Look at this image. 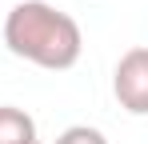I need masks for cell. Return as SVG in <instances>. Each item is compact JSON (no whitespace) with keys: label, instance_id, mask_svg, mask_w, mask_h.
Listing matches in <instances>:
<instances>
[{"label":"cell","instance_id":"3","mask_svg":"<svg viewBox=\"0 0 148 144\" xmlns=\"http://www.w3.org/2000/svg\"><path fill=\"white\" fill-rule=\"evenodd\" d=\"M36 120L16 104H0V144H32Z\"/></svg>","mask_w":148,"mask_h":144},{"label":"cell","instance_id":"1","mask_svg":"<svg viewBox=\"0 0 148 144\" xmlns=\"http://www.w3.org/2000/svg\"><path fill=\"white\" fill-rule=\"evenodd\" d=\"M4 44L12 56H20L36 68L64 72L84 52V32L64 8H56L48 0H20L4 16Z\"/></svg>","mask_w":148,"mask_h":144},{"label":"cell","instance_id":"4","mask_svg":"<svg viewBox=\"0 0 148 144\" xmlns=\"http://www.w3.org/2000/svg\"><path fill=\"white\" fill-rule=\"evenodd\" d=\"M56 144H108V136L100 128H88V124H72L56 136Z\"/></svg>","mask_w":148,"mask_h":144},{"label":"cell","instance_id":"5","mask_svg":"<svg viewBox=\"0 0 148 144\" xmlns=\"http://www.w3.org/2000/svg\"><path fill=\"white\" fill-rule=\"evenodd\" d=\"M32 144H40V140H32Z\"/></svg>","mask_w":148,"mask_h":144},{"label":"cell","instance_id":"2","mask_svg":"<svg viewBox=\"0 0 148 144\" xmlns=\"http://www.w3.org/2000/svg\"><path fill=\"white\" fill-rule=\"evenodd\" d=\"M112 92L124 112L148 116V48H128L112 72Z\"/></svg>","mask_w":148,"mask_h":144}]
</instances>
